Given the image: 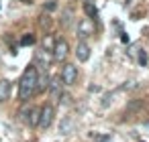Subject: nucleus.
<instances>
[{
  "label": "nucleus",
  "instance_id": "5",
  "mask_svg": "<svg viewBox=\"0 0 149 142\" xmlns=\"http://www.w3.org/2000/svg\"><path fill=\"white\" fill-rule=\"evenodd\" d=\"M51 61H53V55H51L49 51H39V53H37V67H39L41 71H47L49 65H51Z\"/></svg>",
  "mask_w": 149,
  "mask_h": 142
},
{
  "label": "nucleus",
  "instance_id": "19",
  "mask_svg": "<svg viewBox=\"0 0 149 142\" xmlns=\"http://www.w3.org/2000/svg\"><path fill=\"white\" fill-rule=\"evenodd\" d=\"M68 128H72V122H70V118H63V122H61V128H59V130H61L63 134H68Z\"/></svg>",
  "mask_w": 149,
  "mask_h": 142
},
{
  "label": "nucleus",
  "instance_id": "8",
  "mask_svg": "<svg viewBox=\"0 0 149 142\" xmlns=\"http://www.w3.org/2000/svg\"><path fill=\"white\" fill-rule=\"evenodd\" d=\"M10 89H13V85L8 79H0V102H6L10 97Z\"/></svg>",
  "mask_w": 149,
  "mask_h": 142
},
{
  "label": "nucleus",
  "instance_id": "17",
  "mask_svg": "<svg viewBox=\"0 0 149 142\" xmlns=\"http://www.w3.org/2000/svg\"><path fill=\"white\" fill-rule=\"evenodd\" d=\"M137 59H139V65H141V67H145V65H147V53H145L143 49H141V51H137Z\"/></svg>",
  "mask_w": 149,
  "mask_h": 142
},
{
  "label": "nucleus",
  "instance_id": "7",
  "mask_svg": "<svg viewBox=\"0 0 149 142\" xmlns=\"http://www.w3.org/2000/svg\"><path fill=\"white\" fill-rule=\"evenodd\" d=\"M49 75H47V71H41L39 73V79H37V89H35V93H43L47 87H49Z\"/></svg>",
  "mask_w": 149,
  "mask_h": 142
},
{
  "label": "nucleus",
  "instance_id": "21",
  "mask_svg": "<svg viewBox=\"0 0 149 142\" xmlns=\"http://www.w3.org/2000/svg\"><path fill=\"white\" fill-rule=\"evenodd\" d=\"M23 2H25V4H33V0H23Z\"/></svg>",
  "mask_w": 149,
  "mask_h": 142
},
{
  "label": "nucleus",
  "instance_id": "9",
  "mask_svg": "<svg viewBox=\"0 0 149 142\" xmlns=\"http://www.w3.org/2000/svg\"><path fill=\"white\" fill-rule=\"evenodd\" d=\"M76 57H78V61H88L90 59V47L86 45V43H80L78 45V49H76Z\"/></svg>",
  "mask_w": 149,
  "mask_h": 142
},
{
  "label": "nucleus",
  "instance_id": "11",
  "mask_svg": "<svg viewBox=\"0 0 149 142\" xmlns=\"http://www.w3.org/2000/svg\"><path fill=\"white\" fill-rule=\"evenodd\" d=\"M84 12H86V16H88L90 21H96V19H98V8H96L92 2H84Z\"/></svg>",
  "mask_w": 149,
  "mask_h": 142
},
{
  "label": "nucleus",
  "instance_id": "3",
  "mask_svg": "<svg viewBox=\"0 0 149 142\" xmlns=\"http://www.w3.org/2000/svg\"><path fill=\"white\" fill-rule=\"evenodd\" d=\"M53 106L51 104H45L43 108H41V116H39V128H43V130H47L49 126H51V122H53Z\"/></svg>",
  "mask_w": 149,
  "mask_h": 142
},
{
  "label": "nucleus",
  "instance_id": "6",
  "mask_svg": "<svg viewBox=\"0 0 149 142\" xmlns=\"http://www.w3.org/2000/svg\"><path fill=\"white\" fill-rule=\"evenodd\" d=\"M61 79L59 77H53L51 81H49V93H51V99L53 102H57L59 97H61Z\"/></svg>",
  "mask_w": 149,
  "mask_h": 142
},
{
  "label": "nucleus",
  "instance_id": "16",
  "mask_svg": "<svg viewBox=\"0 0 149 142\" xmlns=\"http://www.w3.org/2000/svg\"><path fill=\"white\" fill-rule=\"evenodd\" d=\"M31 110H33V108H23V110L19 112V120H21V122H29V116H31Z\"/></svg>",
  "mask_w": 149,
  "mask_h": 142
},
{
  "label": "nucleus",
  "instance_id": "18",
  "mask_svg": "<svg viewBox=\"0 0 149 142\" xmlns=\"http://www.w3.org/2000/svg\"><path fill=\"white\" fill-rule=\"evenodd\" d=\"M43 8H45V12H53L57 8V2H55V0H47V2L43 4Z\"/></svg>",
  "mask_w": 149,
  "mask_h": 142
},
{
  "label": "nucleus",
  "instance_id": "22",
  "mask_svg": "<svg viewBox=\"0 0 149 142\" xmlns=\"http://www.w3.org/2000/svg\"><path fill=\"white\" fill-rule=\"evenodd\" d=\"M139 142H143V140H139Z\"/></svg>",
  "mask_w": 149,
  "mask_h": 142
},
{
  "label": "nucleus",
  "instance_id": "4",
  "mask_svg": "<svg viewBox=\"0 0 149 142\" xmlns=\"http://www.w3.org/2000/svg\"><path fill=\"white\" fill-rule=\"evenodd\" d=\"M68 51H70L68 43H65L63 39H57V41H55V47H53V51H51L53 61H63V59L68 57Z\"/></svg>",
  "mask_w": 149,
  "mask_h": 142
},
{
  "label": "nucleus",
  "instance_id": "12",
  "mask_svg": "<svg viewBox=\"0 0 149 142\" xmlns=\"http://www.w3.org/2000/svg\"><path fill=\"white\" fill-rule=\"evenodd\" d=\"M51 25H53V19L49 16V12H43V14L39 16V27H41L43 31H49Z\"/></svg>",
  "mask_w": 149,
  "mask_h": 142
},
{
  "label": "nucleus",
  "instance_id": "20",
  "mask_svg": "<svg viewBox=\"0 0 149 142\" xmlns=\"http://www.w3.org/2000/svg\"><path fill=\"white\" fill-rule=\"evenodd\" d=\"M98 142H112V140H110V136H102V138H98Z\"/></svg>",
  "mask_w": 149,
  "mask_h": 142
},
{
  "label": "nucleus",
  "instance_id": "2",
  "mask_svg": "<svg viewBox=\"0 0 149 142\" xmlns=\"http://www.w3.org/2000/svg\"><path fill=\"white\" fill-rule=\"evenodd\" d=\"M59 79H61L63 85H72V83H76V79H78V67L72 65V63H65V65L61 67Z\"/></svg>",
  "mask_w": 149,
  "mask_h": 142
},
{
  "label": "nucleus",
  "instance_id": "13",
  "mask_svg": "<svg viewBox=\"0 0 149 142\" xmlns=\"http://www.w3.org/2000/svg\"><path fill=\"white\" fill-rule=\"evenodd\" d=\"M35 35L33 33H27L25 37H21V47H31V45H35Z\"/></svg>",
  "mask_w": 149,
  "mask_h": 142
},
{
  "label": "nucleus",
  "instance_id": "10",
  "mask_svg": "<svg viewBox=\"0 0 149 142\" xmlns=\"http://www.w3.org/2000/svg\"><path fill=\"white\" fill-rule=\"evenodd\" d=\"M92 31H94V27H92V23H90V19L86 21H82L80 23V27H78V37H88V35H92Z\"/></svg>",
  "mask_w": 149,
  "mask_h": 142
},
{
  "label": "nucleus",
  "instance_id": "14",
  "mask_svg": "<svg viewBox=\"0 0 149 142\" xmlns=\"http://www.w3.org/2000/svg\"><path fill=\"white\" fill-rule=\"evenodd\" d=\"M43 51H53V47H55V39H53V35H45V39H43Z\"/></svg>",
  "mask_w": 149,
  "mask_h": 142
},
{
  "label": "nucleus",
  "instance_id": "1",
  "mask_svg": "<svg viewBox=\"0 0 149 142\" xmlns=\"http://www.w3.org/2000/svg\"><path fill=\"white\" fill-rule=\"evenodd\" d=\"M37 79H39V71L35 65H29L21 77V83H19V99L21 102H29L31 95H35V89H37Z\"/></svg>",
  "mask_w": 149,
  "mask_h": 142
},
{
  "label": "nucleus",
  "instance_id": "15",
  "mask_svg": "<svg viewBox=\"0 0 149 142\" xmlns=\"http://www.w3.org/2000/svg\"><path fill=\"white\" fill-rule=\"evenodd\" d=\"M39 116H41V108H35V110H31L29 124H31V126H39Z\"/></svg>",
  "mask_w": 149,
  "mask_h": 142
}]
</instances>
